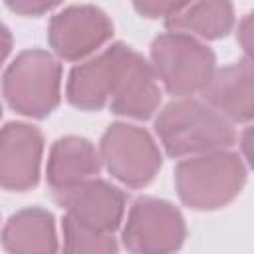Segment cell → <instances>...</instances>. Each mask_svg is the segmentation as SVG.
Instances as JSON below:
<instances>
[{
	"mask_svg": "<svg viewBox=\"0 0 254 254\" xmlns=\"http://www.w3.org/2000/svg\"><path fill=\"white\" fill-rule=\"evenodd\" d=\"M4 2L14 14L20 16H42L62 4V0H4Z\"/></svg>",
	"mask_w": 254,
	"mask_h": 254,
	"instance_id": "ac0fdd59",
	"label": "cell"
},
{
	"mask_svg": "<svg viewBox=\"0 0 254 254\" xmlns=\"http://www.w3.org/2000/svg\"><path fill=\"white\" fill-rule=\"evenodd\" d=\"M4 101L30 119H46L62 99V65L46 50H26L6 67L2 77Z\"/></svg>",
	"mask_w": 254,
	"mask_h": 254,
	"instance_id": "3957f363",
	"label": "cell"
},
{
	"mask_svg": "<svg viewBox=\"0 0 254 254\" xmlns=\"http://www.w3.org/2000/svg\"><path fill=\"white\" fill-rule=\"evenodd\" d=\"M2 246L12 254L56 252L60 246L52 212L40 206H30L12 214L2 230Z\"/></svg>",
	"mask_w": 254,
	"mask_h": 254,
	"instance_id": "5bb4252c",
	"label": "cell"
},
{
	"mask_svg": "<svg viewBox=\"0 0 254 254\" xmlns=\"http://www.w3.org/2000/svg\"><path fill=\"white\" fill-rule=\"evenodd\" d=\"M246 183L242 159L228 151H210L183 159L175 169L179 198L192 210H216L232 202Z\"/></svg>",
	"mask_w": 254,
	"mask_h": 254,
	"instance_id": "7a4b0ae2",
	"label": "cell"
},
{
	"mask_svg": "<svg viewBox=\"0 0 254 254\" xmlns=\"http://www.w3.org/2000/svg\"><path fill=\"white\" fill-rule=\"evenodd\" d=\"M202 99L218 109L232 123L254 119V60H238L222 69H216L208 85L202 89Z\"/></svg>",
	"mask_w": 254,
	"mask_h": 254,
	"instance_id": "8fae6325",
	"label": "cell"
},
{
	"mask_svg": "<svg viewBox=\"0 0 254 254\" xmlns=\"http://www.w3.org/2000/svg\"><path fill=\"white\" fill-rule=\"evenodd\" d=\"M159 103H161L159 77L153 65L143 56L133 52L111 95L109 109L121 117L149 119L157 111Z\"/></svg>",
	"mask_w": 254,
	"mask_h": 254,
	"instance_id": "7c38bea8",
	"label": "cell"
},
{
	"mask_svg": "<svg viewBox=\"0 0 254 254\" xmlns=\"http://www.w3.org/2000/svg\"><path fill=\"white\" fill-rule=\"evenodd\" d=\"M187 238V226L181 210L163 198L139 196L133 200L123 224L121 240L135 254L175 252Z\"/></svg>",
	"mask_w": 254,
	"mask_h": 254,
	"instance_id": "8992f818",
	"label": "cell"
},
{
	"mask_svg": "<svg viewBox=\"0 0 254 254\" xmlns=\"http://www.w3.org/2000/svg\"><path fill=\"white\" fill-rule=\"evenodd\" d=\"M133 52V48L117 42L95 58L75 65L65 83V97L69 105L83 111H97L109 103Z\"/></svg>",
	"mask_w": 254,
	"mask_h": 254,
	"instance_id": "ba28073f",
	"label": "cell"
},
{
	"mask_svg": "<svg viewBox=\"0 0 254 254\" xmlns=\"http://www.w3.org/2000/svg\"><path fill=\"white\" fill-rule=\"evenodd\" d=\"M190 0H133L135 10L145 18H171Z\"/></svg>",
	"mask_w": 254,
	"mask_h": 254,
	"instance_id": "e0dca14e",
	"label": "cell"
},
{
	"mask_svg": "<svg viewBox=\"0 0 254 254\" xmlns=\"http://www.w3.org/2000/svg\"><path fill=\"white\" fill-rule=\"evenodd\" d=\"M101 163L107 173L131 189L147 187L161 169V151L153 137L131 123H111L99 141Z\"/></svg>",
	"mask_w": 254,
	"mask_h": 254,
	"instance_id": "5b68a950",
	"label": "cell"
},
{
	"mask_svg": "<svg viewBox=\"0 0 254 254\" xmlns=\"http://www.w3.org/2000/svg\"><path fill=\"white\" fill-rule=\"evenodd\" d=\"M236 40L240 44V48L244 50V54L254 60V10L248 12L240 24H238V32H236Z\"/></svg>",
	"mask_w": 254,
	"mask_h": 254,
	"instance_id": "d6986e66",
	"label": "cell"
},
{
	"mask_svg": "<svg viewBox=\"0 0 254 254\" xmlns=\"http://www.w3.org/2000/svg\"><path fill=\"white\" fill-rule=\"evenodd\" d=\"M167 28L200 40H220L234 28L230 0H190L181 12L167 18Z\"/></svg>",
	"mask_w": 254,
	"mask_h": 254,
	"instance_id": "9a60e30c",
	"label": "cell"
},
{
	"mask_svg": "<svg viewBox=\"0 0 254 254\" xmlns=\"http://www.w3.org/2000/svg\"><path fill=\"white\" fill-rule=\"evenodd\" d=\"M44 135L38 127L8 121L0 143V183L6 190L26 192L40 181Z\"/></svg>",
	"mask_w": 254,
	"mask_h": 254,
	"instance_id": "30bf717a",
	"label": "cell"
},
{
	"mask_svg": "<svg viewBox=\"0 0 254 254\" xmlns=\"http://www.w3.org/2000/svg\"><path fill=\"white\" fill-rule=\"evenodd\" d=\"M155 133L173 159L222 151L236 141L232 121L208 101L192 97L167 103L155 119Z\"/></svg>",
	"mask_w": 254,
	"mask_h": 254,
	"instance_id": "6da1fadb",
	"label": "cell"
},
{
	"mask_svg": "<svg viewBox=\"0 0 254 254\" xmlns=\"http://www.w3.org/2000/svg\"><path fill=\"white\" fill-rule=\"evenodd\" d=\"M62 232H64V250L67 252H117L119 250L117 240L113 238V232L95 230L91 226L77 222L67 214H64Z\"/></svg>",
	"mask_w": 254,
	"mask_h": 254,
	"instance_id": "2e32d148",
	"label": "cell"
},
{
	"mask_svg": "<svg viewBox=\"0 0 254 254\" xmlns=\"http://www.w3.org/2000/svg\"><path fill=\"white\" fill-rule=\"evenodd\" d=\"M240 149H242V155L246 159V163L254 169V125L246 127L240 135Z\"/></svg>",
	"mask_w": 254,
	"mask_h": 254,
	"instance_id": "ffe728a7",
	"label": "cell"
},
{
	"mask_svg": "<svg viewBox=\"0 0 254 254\" xmlns=\"http://www.w3.org/2000/svg\"><path fill=\"white\" fill-rule=\"evenodd\" d=\"M54 198L67 216L95 230L115 232L125 216V192L97 177L56 189Z\"/></svg>",
	"mask_w": 254,
	"mask_h": 254,
	"instance_id": "9c48e42d",
	"label": "cell"
},
{
	"mask_svg": "<svg viewBox=\"0 0 254 254\" xmlns=\"http://www.w3.org/2000/svg\"><path fill=\"white\" fill-rule=\"evenodd\" d=\"M113 36V24L107 14L91 4L67 6L52 16L48 42L54 54L65 62H81Z\"/></svg>",
	"mask_w": 254,
	"mask_h": 254,
	"instance_id": "52a82bcc",
	"label": "cell"
},
{
	"mask_svg": "<svg viewBox=\"0 0 254 254\" xmlns=\"http://www.w3.org/2000/svg\"><path fill=\"white\" fill-rule=\"evenodd\" d=\"M151 65L163 87L175 97L202 93L216 71L214 52L185 32H167L151 44Z\"/></svg>",
	"mask_w": 254,
	"mask_h": 254,
	"instance_id": "277c9868",
	"label": "cell"
},
{
	"mask_svg": "<svg viewBox=\"0 0 254 254\" xmlns=\"http://www.w3.org/2000/svg\"><path fill=\"white\" fill-rule=\"evenodd\" d=\"M99 169H101V155L93 147V143L83 137L67 135L54 141L48 155L46 179L48 185L56 190L87 181L95 177Z\"/></svg>",
	"mask_w": 254,
	"mask_h": 254,
	"instance_id": "4fadbf2b",
	"label": "cell"
}]
</instances>
